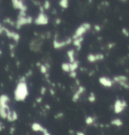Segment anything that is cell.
I'll use <instances>...</instances> for the list:
<instances>
[{
	"label": "cell",
	"mask_w": 129,
	"mask_h": 135,
	"mask_svg": "<svg viewBox=\"0 0 129 135\" xmlns=\"http://www.w3.org/2000/svg\"><path fill=\"white\" fill-rule=\"evenodd\" d=\"M28 95L27 85L25 82H19L14 92V98L17 102L24 101Z\"/></svg>",
	"instance_id": "6da1fadb"
},
{
	"label": "cell",
	"mask_w": 129,
	"mask_h": 135,
	"mask_svg": "<svg viewBox=\"0 0 129 135\" xmlns=\"http://www.w3.org/2000/svg\"><path fill=\"white\" fill-rule=\"evenodd\" d=\"M127 102L123 100L117 99L115 102L113 106L114 112L115 114H120L124 110L125 108L127 107Z\"/></svg>",
	"instance_id": "7a4b0ae2"
},
{
	"label": "cell",
	"mask_w": 129,
	"mask_h": 135,
	"mask_svg": "<svg viewBox=\"0 0 129 135\" xmlns=\"http://www.w3.org/2000/svg\"><path fill=\"white\" fill-rule=\"evenodd\" d=\"M33 18L32 17H18V19L16 22L15 27L17 29L21 28L23 25L26 24H30L32 23Z\"/></svg>",
	"instance_id": "3957f363"
},
{
	"label": "cell",
	"mask_w": 129,
	"mask_h": 135,
	"mask_svg": "<svg viewBox=\"0 0 129 135\" xmlns=\"http://www.w3.org/2000/svg\"><path fill=\"white\" fill-rule=\"evenodd\" d=\"M1 34H2L3 31H4L6 34V36L9 37V39L11 38V39H13L16 42H18L19 40L20 39V36L19 35V34L17 32H12V31H10L8 29H7L6 28H5V27H3L1 25Z\"/></svg>",
	"instance_id": "277c9868"
},
{
	"label": "cell",
	"mask_w": 129,
	"mask_h": 135,
	"mask_svg": "<svg viewBox=\"0 0 129 135\" xmlns=\"http://www.w3.org/2000/svg\"><path fill=\"white\" fill-rule=\"evenodd\" d=\"M49 23V18L44 13H40L36 19L35 20V23L38 25H47Z\"/></svg>",
	"instance_id": "5b68a950"
},
{
	"label": "cell",
	"mask_w": 129,
	"mask_h": 135,
	"mask_svg": "<svg viewBox=\"0 0 129 135\" xmlns=\"http://www.w3.org/2000/svg\"><path fill=\"white\" fill-rule=\"evenodd\" d=\"M87 30H88L86 29V27L82 24V25H80L78 28L76 29V30L75 32H74V34L72 36V39H74V40H75V39H77L79 37H81L82 36H83V35L84 34Z\"/></svg>",
	"instance_id": "8992f818"
},
{
	"label": "cell",
	"mask_w": 129,
	"mask_h": 135,
	"mask_svg": "<svg viewBox=\"0 0 129 135\" xmlns=\"http://www.w3.org/2000/svg\"><path fill=\"white\" fill-rule=\"evenodd\" d=\"M13 4V6L15 9H18L20 11H26L27 9V7L26 5H24L22 1H19V0H13L11 1Z\"/></svg>",
	"instance_id": "52a82bcc"
},
{
	"label": "cell",
	"mask_w": 129,
	"mask_h": 135,
	"mask_svg": "<svg viewBox=\"0 0 129 135\" xmlns=\"http://www.w3.org/2000/svg\"><path fill=\"white\" fill-rule=\"evenodd\" d=\"M99 82L101 85L104 86V87H107V88H110L112 87L113 82L109 78L105 77V76H102V77L99 78Z\"/></svg>",
	"instance_id": "ba28073f"
},
{
	"label": "cell",
	"mask_w": 129,
	"mask_h": 135,
	"mask_svg": "<svg viewBox=\"0 0 129 135\" xmlns=\"http://www.w3.org/2000/svg\"><path fill=\"white\" fill-rule=\"evenodd\" d=\"M9 101V99L8 95H5V94L1 95V97H0V107L9 110V107L8 104H7Z\"/></svg>",
	"instance_id": "9c48e42d"
},
{
	"label": "cell",
	"mask_w": 129,
	"mask_h": 135,
	"mask_svg": "<svg viewBox=\"0 0 129 135\" xmlns=\"http://www.w3.org/2000/svg\"><path fill=\"white\" fill-rule=\"evenodd\" d=\"M31 127H32V129L34 131H35V132H42L43 133H44L45 132L47 131V130L42 126L41 124L37 123H33V124H32Z\"/></svg>",
	"instance_id": "30bf717a"
},
{
	"label": "cell",
	"mask_w": 129,
	"mask_h": 135,
	"mask_svg": "<svg viewBox=\"0 0 129 135\" xmlns=\"http://www.w3.org/2000/svg\"><path fill=\"white\" fill-rule=\"evenodd\" d=\"M85 91V88L83 86H79V89L78 90L75 92L73 96H72V100L74 102H76L77 100H79V97L80 95H81L82 93Z\"/></svg>",
	"instance_id": "8fae6325"
},
{
	"label": "cell",
	"mask_w": 129,
	"mask_h": 135,
	"mask_svg": "<svg viewBox=\"0 0 129 135\" xmlns=\"http://www.w3.org/2000/svg\"><path fill=\"white\" fill-rule=\"evenodd\" d=\"M18 114H17V112L16 111H10L9 110L8 113V116H7V119H6L8 120L9 122H13V121H15L18 119Z\"/></svg>",
	"instance_id": "7c38bea8"
},
{
	"label": "cell",
	"mask_w": 129,
	"mask_h": 135,
	"mask_svg": "<svg viewBox=\"0 0 129 135\" xmlns=\"http://www.w3.org/2000/svg\"><path fill=\"white\" fill-rule=\"evenodd\" d=\"M67 45L66 41H62V42H59L56 39H54L53 41V45L55 49H60L64 47Z\"/></svg>",
	"instance_id": "4fadbf2b"
},
{
	"label": "cell",
	"mask_w": 129,
	"mask_h": 135,
	"mask_svg": "<svg viewBox=\"0 0 129 135\" xmlns=\"http://www.w3.org/2000/svg\"><path fill=\"white\" fill-rule=\"evenodd\" d=\"M113 80L114 81L117 83L127 82L128 80V78L124 75H118V76H114Z\"/></svg>",
	"instance_id": "5bb4252c"
},
{
	"label": "cell",
	"mask_w": 129,
	"mask_h": 135,
	"mask_svg": "<svg viewBox=\"0 0 129 135\" xmlns=\"http://www.w3.org/2000/svg\"><path fill=\"white\" fill-rule=\"evenodd\" d=\"M67 55L69 58L70 63H72L75 61V58H74V50L70 49L67 52Z\"/></svg>",
	"instance_id": "9a60e30c"
},
{
	"label": "cell",
	"mask_w": 129,
	"mask_h": 135,
	"mask_svg": "<svg viewBox=\"0 0 129 135\" xmlns=\"http://www.w3.org/2000/svg\"><path fill=\"white\" fill-rule=\"evenodd\" d=\"M111 124L117 127H120L123 125V122L119 118H116L111 121Z\"/></svg>",
	"instance_id": "2e32d148"
},
{
	"label": "cell",
	"mask_w": 129,
	"mask_h": 135,
	"mask_svg": "<svg viewBox=\"0 0 129 135\" xmlns=\"http://www.w3.org/2000/svg\"><path fill=\"white\" fill-rule=\"evenodd\" d=\"M83 37H79L77 39H75V40H73V44H74V46H76L77 48V50H79L81 47V42H83Z\"/></svg>",
	"instance_id": "e0dca14e"
},
{
	"label": "cell",
	"mask_w": 129,
	"mask_h": 135,
	"mask_svg": "<svg viewBox=\"0 0 129 135\" xmlns=\"http://www.w3.org/2000/svg\"><path fill=\"white\" fill-rule=\"evenodd\" d=\"M78 66H79L78 61H75L74 63H70V70H71V72H75L76 70L78 68Z\"/></svg>",
	"instance_id": "ac0fdd59"
},
{
	"label": "cell",
	"mask_w": 129,
	"mask_h": 135,
	"mask_svg": "<svg viewBox=\"0 0 129 135\" xmlns=\"http://www.w3.org/2000/svg\"><path fill=\"white\" fill-rule=\"evenodd\" d=\"M62 70L65 72H71L70 70V63H63L61 64Z\"/></svg>",
	"instance_id": "d6986e66"
},
{
	"label": "cell",
	"mask_w": 129,
	"mask_h": 135,
	"mask_svg": "<svg viewBox=\"0 0 129 135\" xmlns=\"http://www.w3.org/2000/svg\"><path fill=\"white\" fill-rule=\"evenodd\" d=\"M59 4L60 6V7H62L64 9L68 8V6H69V1L68 0H61L59 1Z\"/></svg>",
	"instance_id": "ffe728a7"
},
{
	"label": "cell",
	"mask_w": 129,
	"mask_h": 135,
	"mask_svg": "<svg viewBox=\"0 0 129 135\" xmlns=\"http://www.w3.org/2000/svg\"><path fill=\"white\" fill-rule=\"evenodd\" d=\"M95 122V119L91 116H88L85 119V123L88 125H91Z\"/></svg>",
	"instance_id": "44dd1931"
},
{
	"label": "cell",
	"mask_w": 129,
	"mask_h": 135,
	"mask_svg": "<svg viewBox=\"0 0 129 135\" xmlns=\"http://www.w3.org/2000/svg\"><path fill=\"white\" fill-rule=\"evenodd\" d=\"M87 59H88V61L90 63H95V61H96L95 54H88V57H87Z\"/></svg>",
	"instance_id": "7402d4cb"
},
{
	"label": "cell",
	"mask_w": 129,
	"mask_h": 135,
	"mask_svg": "<svg viewBox=\"0 0 129 135\" xmlns=\"http://www.w3.org/2000/svg\"><path fill=\"white\" fill-rule=\"evenodd\" d=\"M88 100H89V102H95L96 100V96L95 95V93L93 92H91L90 95L88 97Z\"/></svg>",
	"instance_id": "603a6c76"
},
{
	"label": "cell",
	"mask_w": 129,
	"mask_h": 135,
	"mask_svg": "<svg viewBox=\"0 0 129 135\" xmlns=\"http://www.w3.org/2000/svg\"><path fill=\"white\" fill-rule=\"evenodd\" d=\"M40 71L43 74H47V68L45 65H43V64H41L40 66Z\"/></svg>",
	"instance_id": "cb8c5ba5"
},
{
	"label": "cell",
	"mask_w": 129,
	"mask_h": 135,
	"mask_svg": "<svg viewBox=\"0 0 129 135\" xmlns=\"http://www.w3.org/2000/svg\"><path fill=\"white\" fill-rule=\"evenodd\" d=\"M43 8L45 9H49L50 6H51V3L49 1H45L44 2V4H43Z\"/></svg>",
	"instance_id": "d4e9b609"
},
{
	"label": "cell",
	"mask_w": 129,
	"mask_h": 135,
	"mask_svg": "<svg viewBox=\"0 0 129 135\" xmlns=\"http://www.w3.org/2000/svg\"><path fill=\"white\" fill-rule=\"evenodd\" d=\"M121 32L123 33V34L126 37H129V32L126 28H123L121 29Z\"/></svg>",
	"instance_id": "484cf974"
},
{
	"label": "cell",
	"mask_w": 129,
	"mask_h": 135,
	"mask_svg": "<svg viewBox=\"0 0 129 135\" xmlns=\"http://www.w3.org/2000/svg\"><path fill=\"white\" fill-rule=\"evenodd\" d=\"M96 56V61L98 60H102L104 58V56L102 54H95Z\"/></svg>",
	"instance_id": "4316f807"
},
{
	"label": "cell",
	"mask_w": 129,
	"mask_h": 135,
	"mask_svg": "<svg viewBox=\"0 0 129 135\" xmlns=\"http://www.w3.org/2000/svg\"><path fill=\"white\" fill-rule=\"evenodd\" d=\"M119 84L123 87H124L125 89H129V84L127 82H120L119 83Z\"/></svg>",
	"instance_id": "83f0119b"
},
{
	"label": "cell",
	"mask_w": 129,
	"mask_h": 135,
	"mask_svg": "<svg viewBox=\"0 0 129 135\" xmlns=\"http://www.w3.org/2000/svg\"><path fill=\"white\" fill-rule=\"evenodd\" d=\"M64 114L62 112H59L58 114H57L55 116V119H60V118H62Z\"/></svg>",
	"instance_id": "f1b7e54d"
},
{
	"label": "cell",
	"mask_w": 129,
	"mask_h": 135,
	"mask_svg": "<svg viewBox=\"0 0 129 135\" xmlns=\"http://www.w3.org/2000/svg\"><path fill=\"white\" fill-rule=\"evenodd\" d=\"M76 76H77V73H76V72H70V73H69V76L72 78H75L76 77Z\"/></svg>",
	"instance_id": "f546056e"
},
{
	"label": "cell",
	"mask_w": 129,
	"mask_h": 135,
	"mask_svg": "<svg viewBox=\"0 0 129 135\" xmlns=\"http://www.w3.org/2000/svg\"><path fill=\"white\" fill-rule=\"evenodd\" d=\"M83 25L86 27V28L87 30H89L91 28V25L90 23H88V22H85L83 23Z\"/></svg>",
	"instance_id": "4dcf8cb0"
},
{
	"label": "cell",
	"mask_w": 129,
	"mask_h": 135,
	"mask_svg": "<svg viewBox=\"0 0 129 135\" xmlns=\"http://www.w3.org/2000/svg\"><path fill=\"white\" fill-rule=\"evenodd\" d=\"M45 92H46V88H45L44 87H42V89H40V93H41L42 95H44Z\"/></svg>",
	"instance_id": "1f68e13d"
},
{
	"label": "cell",
	"mask_w": 129,
	"mask_h": 135,
	"mask_svg": "<svg viewBox=\"0 0 129 135\" xmlns=\"http://www.w3.org/2000/svg\"><path fill=\"white\" fill-rule=\"evenodd\" d=\"M94 27H95V30L96 31L99 32V31H100V30H101V27H100V25H95Z\"/></svg>",
	"instance_id": "d6a6232c"
},
{
	"label": "cell",
	"mask_w": 129,
	"mask_h": 135,
	"mask_svg": "<svg viewBox=\"0 0 129 135\" xmlns=\"http://www.w3.org/2000/svg\"><path fill=\"white\" fill-rule=\"evenodd\" d=\"M15 131V127H10V129H9V133H10L11 135H13Z\"/></svg>",
	"instance_id": "836d02e7"
},
{
	"label": "cell",
	"mask_w": 129,
	"mask_h": 135,
	"mask_svg": "<svg viewBox=\"0 0 129 135\" xmlns=\"http://www.w3.org/2000/svg\"><path fill=\"white\" fill-rule=\"evenodd\" d=\"M66 44L68 45V44H70L72 42V39L71 38H68L66 40Z\"/></svg>",
	"instance_id": "e575fe53"
},
{
	"label": "cell",
	"mask_w": 129,
	"mask_h": 135,
	"mask_svg": "<svg viewBox=\"0 0 129 135\" xmlns=\"http://www.w3.org/2000/svg\"><path fill=\"white\" fill-rule=\"evenodd\" d=\"M25 80H26L25 76H22L20 79V82H25Z\"/></svg>",
	"instance_id": "d590c367"
},
{
	"label": "cell",
	"mask_w": 129,
	"mask_h": 135,
	"mask_svg": "<svg viewBox=\"0 0 129 135\" xmlns=\"http://www.w3.org/2000/svg\"><path fill=\"white\" fill-rule=\"evenodd\" d=\"M115 45V44L109 43V44H108V49H112Z\"/></svg>",
	"instance_id": "8d00e7d4"
},
{
	"label": "cell",
	"mask_w": 129,
	"mask_h": 135,
	"mask_svg": "<svg viewBox=\"0 0 129 135\" xmlns=\"http://www.w3.org/2000/svg\"><path fill=\"white\" fill-rule=\"evenodd\" d=\"M60 22H61V20L60 18H57L55 20V23L57 24H60Z\"/></svg>",
	"instance_id": "74e56055"
},
{
	"label": "cell",
	"mask_w": 129,
	"mask_h": 135,
	"mask_svg": "<svg viewBox=\"0 0 129 135\" xmlns=\"http://www.w3.org/2000/svg\"><path fill=\"white\" fill-rule=\"evenodd\" d=\"M76 135H86L85 133L82 131H77L76 132Z\"/></svg>",
	"instance_id": "f35d334b"
},
{
	"label": "cell",
	"mask_w": 129,
	"mask_h": 135,
	"mask_svg": "<svg viewBox=\"0 0 129 135\" xmlns=\"http://www.w3.org/2000/svg\"><path fill=\"white\" fill-rule=\"evenodd\" d=\"M42 97L37 98V99H36V101H37L38 103H40L42 102Z\"/></svg>",
	"instance_id": "ab89813d"
},
{
	"label": "cell",
	"mask_w": 129,
	"mask_h": 135,
	"mask_svg": "<svg viewBox=\"0 0 129 135\" xmlns=\"http://www.w3.org/2000/svg\"><path fill=\"white\" fill-rule=\"evenodd\" d=\"M50 92H51V95H54V93H55V92H54V90H52V89H51V90H50Z\"/></svg>",
	"instance_id": "60d3db41"
},
{
	"label": "cell",
	"mask_w": 129,
	"mask_h": 135,
	"mask_svg": "<svg viewBox=\"0 0 129 135\" xmlns=\"http://www.w3.org/2000/svg\"><path fill=\"white\" fill-rule=\"evenodd\" d=\"M76 83H77V85H79V81L78 80L76 79Z\"/></svg>",
	"instance_id": "b9f144b4"
},
{
	"label": "cell",
	"mask_w": 129,
	"mask_h": 135,
	"mask_svg": "<svg viewBox=\"0 0 129 135\" xmlns=\"http://www.w3.org/2000/svg\"><path fill=\"white\" fill-rule=\"evenodd\" d=\"M43 135H50V133L48 131H46V132H45L44 133H43Z\"/></svg>",
	"instance_id": "7bdbcfd3"
}]
</instances>
